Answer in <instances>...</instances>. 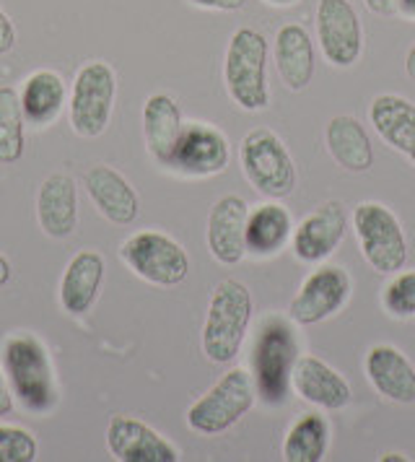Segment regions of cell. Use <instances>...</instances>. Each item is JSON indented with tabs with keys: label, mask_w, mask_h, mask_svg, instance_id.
Instances as JSON below:
<instances>
[{
	"label": "cell",
	"mask_w": 415,
	"mask_h": 462,
	"mask_svg": "<svg viewBox=\"0 0 415 462\" xmlns=\"http://www.w3.org/2000/svg\"><path fill=\"white\" fill-rule=\"evenodd\" d=\"M3 372L14 398L32 413H50L58 405V382L47 346L32 333H16L3 343Z\"/></svg>",
	"instance_id": "6da1fadb"
},
{
	"label": "cell",
	"mask_w": 415,
	"mask_h": 462,
	"mask_svg": "<svg viewBox=\"0 0 415 462\" xmlns=\"http://www.w3.org/2000/svg\"><path fill=\"white\" fill-rule=\"evenodd\" d=\"M252 322V294L242 281H221L208 304L203 325V354L213 364H231L239 356Z\"/></svg>",
	"instance_id": "7a4b0ae2"
},
{
	"label": "cell",
	"mask_w": 415,
	"mask_h": 462,
	"mask_svg": "<svg viewBox=\"0 0 415 462\" xmlns=\"http://www.w3.org/2000/svg\"><path fill=\"white\" fill-rule=\"evenodd\" d=\"M224 81L236 106L260 112L270 105L268 40L257 29L242 26L231 34L224 60Z\"/></svg>",
	"instance_id": "3957f363"
},
{
	"label": "cell",
	"mask_w": 415,
	"mask_h": 462,
	"mask_svg": "<svg viewBox=\"0 0 415 462\" xmlns=\"http://www.w3.org/2000/svg\"><path fill=\"white\" fill-rule=\"evenodd\" d=\"M299 358V340L290 322L270 317L260 328L254 340L252 366H254V390L268 405H283L290 390V372Z\"/></svg>",
	"instance_id": "277c9868"
},
{
	"label": "cell",
	"mask_w": 415,
	"mask_h": 462,
	"mask_svg": "<svg viewBox=\"0 0 415 462\" xmlns=\"http://www.w3.org/2000/svg\"><path fill=\"white\" fill-rule=\"evenodd\" d=\"M254 379L247 369L234 366L218 379L206 395L195 400L187 411V426L203 437H216L228 431L254 405Z\"/></svg>",
	"instance_id": "5b68a950"
},
{
	"label": "cell",
	"mask_w": 415,
	"mask_h": 462,
	"mask_svg": "<svg viewBox=\"0 0 415 462\" xmlns=\"http://www.w3.org/2000/svg\"><path fill=\"white\" fill-rule=\"evenodd\" d=\"M117 97V76L104 60H88L78 68L70 88V127L81 138H99L109 127Z\"/></svg>",
	"instance_id": "8992f818"
},
{
	"label": "cell",
	"mask_w": 415,
	"mask_h": 462,
	"mask_svg": "<svg viewBox=\"0 0 415 462\" xmlns=\"http://www.w3.org/2000/svg\"><path fill=\"white\" fill-rule=\"evenodd\" d=\"M123 263L153 286H177L189 273V257L185 247L169 234L143 229L130 234L120 245Z\"/></svg>",
	"instance_id": "52a82bcc"
},
{
	"label": "cell",
	"mask_w": 415,
	"mask_h": 462,
	"mask_svg": "<svg viewBox=\"0 0 415 462\" xmlns=\"http://www.w3.org/2000/svg\"><path fill=\"white\" fill-rule=\"evenodd\" d=\"M242 169L249 185L272 200L286 198L296 188V167L283 141L268 130L254 127L242 141Z\"/></svg>",
	"instance_id": "ba28073f"
},
{
	"label": "cell",
	"mask_w": 415,
	"mask_h": 462,
	"mask_svg": "<svg viewBox=\"0 0 415 462\" xmlns=\"http://www.w3.org/2000/svg\"><path fill=\"white\" fill-rule=\"evenodd\" d=\"M353 229L361 253L376 273H397L408 263V242L392 210L382 203H361L353 210Z\"/></svg>",
	"instance_id": "9c48e42d"
},
{
	"label": "cell",
	"mask_w": 415,
	"mask_h": 462,
	"mask_svg": "<svg viewBox=\"0 0 415 462\" xmlns=\"http://www.w3.org/2000/svg\"><path fill=\"white\" fill-rule=\"evenodd\" d=\"M351 299V275L337 265H322L290 299L289 317L296 325H317L340 312Z\"/></svg>",
	"instance_id": "30bf717a"
},
{
	"label": "cell",
	"mask_w": 415,
	"mask_h": 462,
	"mask_svg": "<svg viewBox=\"0 0 415 462\" xmlns=\"http://www.w3.org/2000/svg\"><path fill=\"white\" fill-rule=\"evenodd\" d=\"M319 47L335 68H351L364 50L361 19L348 0H319L317 5Z\"/></svg>",
	"instance_id": "8fae6325"
},
{
	"label": "cell",
	"mask_w": 415,
	"mask_h": 462,
	"mask_svg": "<svg viewBox=\"0 0 415 462\" xmlns=\"http://www.w3.org/2000/svg\"><path fill=\"white\" fill-rule=\"evenodd\" d=\"M228 141L218 127L208 123H187L171 153V164L177 171L189 177H213L228 167Z\"/></svg>",
	"instance_id": "7c38bea8"
},
{
	"label": "cell",
	"mask_w": 415,
	"mask_h": 462,
	"mask_svg": "<svg viewBox=\"0 0 415 462\" xmlns=\"http://www.w3.org/2000/svg\"><path fill=\"white\" fill-rule=\"evenodd\" d=\"M106 449L120 462H177L180 452L156 429L133 416H112L106 426Z\"/></svg>",
	"instance_id": "4fadbf2b"
},
{
	"label": "cell",
	"mask_w": 415,
	"mask_h": 462,
	"mask_svg": "<svg viewBox=\"0 0 415 462\" xmlns=\"http://www.w3.org/2000/svg\"><path fill=\"white\" fill-rule=\"evenodd\" d=\"M249 206L239 195H224L208 213V250L221 265H236L247 254Z\"/></svg>",
	"instance_id": "5bb4252c"
},
{
	"label": "cell",
	"mask_w": 415,
	"mask_h": 462,
	"mask_svg": "<svg viewBox=\"0 0 415 462\" xmlns=\"http://www.w3.org/2000/svg\"><path fill=\"white\" fill-rule=\"evenodd\" d=\"M346 210L340 203H325L309 213L296 231H293V253L304 263H322L327 260L346 236Z\"/></svg>",
	"instance_id": "9a60e30c"
},
{
	"label": "cell",
	"mask_w": 415,
	"mask_h": 462,
	"mask_svg": "<svg viewBox=\"0 0 415 462\" xmlns=\"http://www.w3.org/2000/svg\"><path fill=\"white\" fill-rule=\"evenodd\" d=\"M290 387L299 398L327 411H340L351 402V384L330 364L317 356L296 358V366L290 372Z\"/></svg>",
	"instance_id": "2e32d148"
},
{
	"label": "cell",
	"mask_w": 415,
	"mask_h": 462,
	"mask_svg": "<svg viewBox=\"0 0 415 462\" xmlns=\"http://www.w3.org/2000/svg\"><path fill=\"white\" fill-rule=\"evenodd\" d=\"M86 189H88V198L97 206V210L112 224L127 226L141 213L138 192L115 167L97 164V167L88 169L86 171Z\"/></svg>",
	"instance_id": "e0dca14e"
},
{
	"label": "cell",
	"mask_w": 415,
	"mask_h": 462,
	"mask_svg": "<svg viewBox=\"0 0 415 462\" xmlns=\"http://www.w3.org/2000/svg\"><path fill=\"white\" fill-rule=\"evenodd\" d=\"M37 221L52 239H65L78 226V188L68 174H50L37 192Z\"/></svg>",
	"instance_id": "ac0fdd59"
},
{
	"label": "cell",
	"mask_w": 415,
	"mask_h": 462,
	"mask_svg": "<svg viewBox=\"0 0 415 462\" xmlns=\"http://www.w3.org/2000/svg\"><path fill=\"white\" fill-rule=\"evenodd\" d=\"M104 257L97 250H81L70 257L60 278V307L73 317L86 315L99 299L104 281Z\"/></svg>",
	"instance_id": "d6986e66"
},
{
	"label": "cell",
	"mask_w": 415,
	"mask_h": 462,
	"mask_svg": "<svg viewBox=\"0 0 415 462\" xmlns=\"http://www.w3.org/2000/svg\"><path fill=\"white\" fill-rule=\"evenodd\" d=\"M366 377L382 398L392 402H415V366L394 346H374L366 354Z\"/></svg>",
	"instance_id": "ffe728a7"
},
{
	"label": "cell",
	"mask_w": 415,
	"mask_h": 462,
	"mask_svg": "<svg viewBox=\"0 0 415 462\" xmlns=\"http://www.w3.org/2000/svg\"><path fill=\"white\" fill-rule=\"evenodd\" d=\"M182 109L177 105L174 97L169 94H151L143 105V138L148 153L169 167L171 164V153L174 146L182 135Z\"/></svg>",
	"instance_id": "44dd1931"
},
{
	"label": "cell",
	"mask_w": 415,
	"mask_h": 462,
	"mask_svg": "<svg viewBox=\"0 0 415 462\" xmlns=\"http://www.w3.org/2000/svg\"><path fill=\"white\" fill-rule=\"evenodd\" d=\"M275 68L290 91H304L314 79V44L309 32L299 23H286L275 34Z\"/></svg>",
	"instance_id": "7402d4cb"
},
{
	"label": "cell",
	"mask_w": 415,
	"mask_h": 462,
	"mask_svg": "<svg viewBox=\"0 0 415 462\" xmlns=\"http://www.w3.org/2000/svg\"><path fill=\"white\" fill-rule=\"evenodd\" d=\"M376 133L415 164V105L397 94H379L369 109Z\"/></svg>",
	"instance_id": "603a6c76"
},
{
	"label": "cell",
	"mask_w": 415,
	"mask_h": 462,
	"mask_svg": "<svg viewBox=\"0 0 415 462\" xmlns=\"http://www.w3.org/2000/svg\"><path fill=\"white\" fill-rule=\"evenodd\" d=\"M21 109L29 125L47 127L52 125L60 117L62 106H65V81L60 73L42 68L34 70L19 94Z\"/></svg>",
	"instance_id": "cb8c5ba5"
},
{
	"label": "cell",
	"mask_w": 415,
	"mask_h": 462,
	"mask_svg": "<svg viewBox=\"0 0 415 462\" xmlns=\"http://www.w3.org/2000/svg\"><path fill=\"white\" fill-rule=\"evenodd\" d=\"M325 141L330 156L353 174L369 171L374 164V148L366 127L361 125L353 115H337L332 117L330 125L325 130Z\"/></svg>",
	"instance_id": "d4e9b609"
},
{
	"label": "cell",
	"mask_w": 415,
	"mask_h": 462,
	"mask_svg": "<svg viewBox=\"0 0 415 462\" xmlns=\"http://www.w3.org/2000/svg\"><path fill=\"white\" fill-rule=\"evenodd\" d=\"M290 234H293V221H290L289 210L281 203H263L254 210H249L247 231H244L247 253L270 257L286 247Z\"/></svg>",
	"instance_id": "484cf974"
},
{
	"label": "cell",
	"mask_w": 415,
	"mask_h": 462,
	"mask_svg": "<svg viewBox=\"0 0 415 462\" xmlns=\"http://www.w3.org/2000/svg\"><path fill=\"white\" fill-rule=\"evenodd\" d=\"M330 447V426L319 413H304L289 429L283 441V460L289 462H319L325 460Z\"/></svg>",
	"instance_id": "4316f807"
},
{
	"label": "cell",
	"mask_w": 415,
	"mask_h": 462,
	"mask_svg": "<svg viewBox=\"0 0 415 462\" xmlns=\"http://www.w3.org/2000/svg\"><path fill=\"white\" fill-rule=\"evenodd\" d=\"M26 151V117L19 91L0 86V164H19Z\"/></svg>",
	"instance_id": "83f0119b"
},
{
	"label": "cell",
	"mask_w": 415,
	"mask_h": 462,
	"mask_svg": "<svg viewBox=\"0 0 415 462\" xmlns=\"http://www.w3.org/2000/svg\"><path fill=\"white\" fill-rule=\"evenodd\" d=\"M382 301L384 310L397 319L415 317V271H397V275L387 283Z\"/></svg>",
	"instance_id": "f1b7e54d"
},
{
	"label": "cell",
	"mask_w": 415,
	"mask_h": 462,
	"mask_svg": "<svg viewBox=\"0 0 415 462\" xmlns=\"http://www.w3.org/2000/svg\"><path fill=\"white\" fill-rule=\"evenodd\" d=\"M37 460V439L32 431L21 426L0 423V462H32Z\"/></svg>",
	"instance_id": "f546056e"
},
{
	"label": "cell",
	"mask_w": 415,
	"mask_h": 462,
	"mask_svg": "<svg viewBox=\"0 0 415 462\" xmlns=\"http://www.w3.org/2000/svg\"><path fill=\"white\" fill-rule=\"evenodd\" d=\"M16 47V26L11 16L0 8V55H8Z\"/></svg>",
	"instance_id": "4dcf8cb0"
},
{
	"label": "cell",
	"mask_w": 415,
	"mask_h": 462,
	"mask_svg": "<svg viewBox=\"0 0 415 462\" xmlns=\"http://www.w3.org/2000/svg\"><path fill=\"white\" fill-rule=\"evenodd\" d=\"M189 3L208 11H239L247 5V0H189Z\"/></svg>",
	"instance_id": "1f68e13d"
},
{
	"label": "cell",
	"mask_w": 415,
	"mask_h": 462,
	"mask_svg": "<svg viewBox=\"0 0 415 462\" xmlns=\"http://www.w3.org/2000/svg\"><path fill=\"white\" fill-rule=\"evenodd\" d=\"M11 411H14V393H11L8 379H5V372H3V366H0V419H3V416H11Z\"/></svg>",
	"instance_id": "d6a6232c"
},
{
	"label": "cell",
	"mask_w": 415,
	"mask_h": 462,
	"mask_svg": "<svg viewBox=\"0 0 415 462\" xmlns=\"http://www.w3.org/2000/svg\"><path fill=\"white\" fill-rule=\"evenodd\" d=\"M364 3L376 16H390L397 11V0H364Z\"/></svg>",
	"instance_id": "836d02e7"
},
{
	"label": "cell",
	"mask_w": 415,
	"mask_h": 462,
	"mask_svg": "<svg viewBox=\"0 0 415 462\" xmlns=\"http://www.w3.org/2000/svg\"><path fill=\"white\" fill-rule=\"evenodd\" d=\"M11 275H14V268H11L8 257H5V254H0V289L11 281Z\"/></svg>",
	"instance_id": "e575fe53"
},
{
	"label": "cell",
	"mask_w": 415,
	"mask_h": 462,
	"mask_svg": "<svg viewBox=\"0 0 415 462\" xmlns=\"http://www.w3.org/2000/svg\"><path fill=\"white\" fill-rule=\"evenodd\" d=\"M405 70H408V79L415 84V44L408 50V58H405Z\"/></svg>",
	"instance_id": "d590c367"
},
{
	"label": "cell",
	"mask_w": 415,
	"mask_h": 462,
	"mask_svg": "<svg viewBox=\"0 0 415 462\" xmlns=\"http://www.w3.org/2000/svg\"><path fill=\"white\" fill-rule=\"evenodd\" d=\"M397 5H400L402 14H408V16L415 19V0H397Z\"/></svg>",
	"instance_id": "8d00e7d4"
},
{
	"label": "cell",
	"mask_w": 415,
	"mask_h": 462,
	"mask_svg": "<svg viewBox=\"0 0 415 462\" xmlns=\"http://www.w3.org/2000/svg\"><path fill=\"white\" fill-rule=\"evenodd\" d=\"M270 5H278V8H289V5H296L299 0H265Z\"/></svg>",
	"instance_id": "74e56055"
},
{
	"label": "cell",
	"mask_w": 415,
	"mask_h": 462,
	"mask_svg": "<svg viewBox=\"0 0 415 462\" xmlns=\"http://www.w3.org/2000/svg\"><path fill=\"white\" fill-rule=\"evenodd\" d=\"M379 460L382 462H405L408 457H402V455H382Z\"/></svg>",
	"instance_id": "f35d334b"
}]
</instances>
